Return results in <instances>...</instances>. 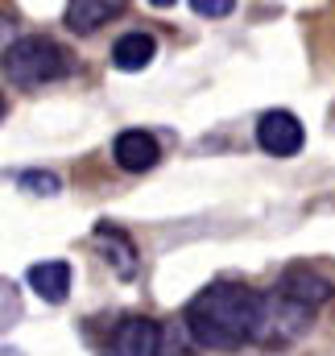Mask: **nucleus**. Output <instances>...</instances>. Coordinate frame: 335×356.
I'll use <instances>...</instances> for the list:
<instances>
[{
	"mask_svg": "<svg viewBox=\"0 0 335 356\" xmlns=\"http://www.w3.org/2000/svg\"><path fill=\"white\" fill-rule=\"evenodd\" d=\"M190 336L199 348H215V353H236L245 344H256L261 336V319H265V294L252 290L245 282H211L203 286L186 311H182Z\"/></svg>",
	"mask_w": 335,
	"mask_h": 356,
	"instance_id": "1",
	"label": "nucleus"
},
{
	"mask_svg": "<svg viewBox=\"0 0 335 356\" xmlns=\"http://www.w3.org/2000/svg\"><path fill=\"white\" fill-rule=\"evenodd\" d=\"M75 71V58L63 42L46 38V33H25L13 46H4V79L13 88H42V83H58Z\"/></svg>",
	"mask_w": 335,
	"mask_h": 356,
	"instance_id": "2",
	"label": "nucleus"
},
{
	"mask_svg": "<svg viewBox=\"0 0 335 356\" xmlns=\"http://www.w3.org/2000/svg\"><path fill=\"white\" fill-rule=\"evenodd\" d=\"M311 319H315V311L294 307L290 298H281V294L273 290V294H265V319H261V336H256V344H265V348H273V344H290V340H298V336L311 327Z\"/></svg>",
	"mask_w": 335,
	"mask_h": 356,
	"instance_id": "3",
	"label": "nucleus"
},
{
	"mask_svg": "<svg viewBox=\"0 0 335 356\" xmlns=\"http://www.w3.org/2000/svg\"><path fill=\"white\" fill-rule=\"evenodd\" d=\"M256 145L265 154H273V158H294L307 145V129H302V120L294 112L273 108V112H265L256 120Z\"/></svg>",
	"mask_w": 335,
	"mask_h": 356,
	"instance_id": "4",
	"label": "nucleus"
},
{
	"mask_svg": "<svg viewBox=\"0 0 335 356\" xmlns=\"http://www.w3.org/2000/svg\"><path fill=\"white\" fill-rule=\"evenodd\" d=\"M277 294L290 298L294 307L315 311V307H323V302L335 298V286L323 277V273H315L311 266H290L281 277H277Z\"/></svg>",
	"mask_w": 335,
	"mask_h": 356,
	"instance_id": "5",
	"label": "nucleus"
},
{
	"mask_svg": "<svg viewBox=\"0 0 335 356\" xmlns=\"http://www.w3.org/2000/svg\"><path fill=\"white\" fill-rule=\"evenodd\" d=\"M158 340H162V323H154L145 315H129L112 332L108 356H158Z\"/></svg>",
	"mask_w": 335,
	"mask_h": 356,
	"instance_id": "6",
	"label": "nucleus"
},
{
	"mask_svg": "<svg viewBox=\"0 0 335 356\" xmlns=\"http://www.w3.org/2000/svg\"><path fill=\"white\" fill-rule=\"evenodd\" d=\"M112 158H116L120 170L145 175V170L158 166L162 149H158V137H154V133H145V129H124V133L116 137V145H112Z\"/></svg>",
	"mask_w": 335,
	"mask_h": 356,
	"instance_id": "7",
	"label": "nucleus"
},
{
	"mask_svg": "<svg viewBox=\"0 0 335 356\" xmlns=\"http://www.w3.org/2000/svg\"><path fill=\"white\" fill-rule=\"evenodd\" d=\"M95 245L104 249V261L112 266V273L120 277V282H133L137 277V245H133V236L124 232V228H116V224H95Z\"/></svg>",
	"mask_w": 335,
	"mask_h": 356,
	"instance_id": "8",
	"label": "nucleus"
},
{
	"mask_svg": "<svg viewBox=\"0 0 335 356\" xmlns=\"http://www.w3.org/2000/svg\"><path fill=\"white\" fill-rule=\"evenodd\" d=\"M25 282H29V290H33L42 302L58 307V302H67V294H71V266H67V261H38V266H29Z\"/></svg>",
	"mask_w": 335,
	"mask_h": 356,
	"instance_id": "9",
	"label": "nucleus"
},
{
	"mask_svg": "<svg viewBox=\"0 0 335 356\" xmlns=\"http://www.w3.org/2000/svg\"><path fill=\"white\" fill-rule=\"evenodd\" d=\"M120 13H124V4H120V0H75V4H67L63 25H67L71 33H95L99 25L116 21Z\"/></svg>",
	"mask_w": 335,
	"mask_h": 356,
	"instance_id": "10",
	"label": "nucleus"
},
{
	"mask_svg": "<svg viewBox=\"0 0 335 356\" xmlns=\"http://www.w3.org/2000/svg\"><path fill=\"white\" fill-rule=\"evenodd\" d=\"M154 54H158V42H154V33H145V29H133V33L116 38V46H112V67L133 75V71H145V67L154 63Z\"/></svg>",
	"mask_w": 335,
	"mask_h": 356,
	"instance_id": "11",
	"label": "nucleus"
},
{
	"mask_svg": "<svg viewBox=\"0 0 335 356\" xmlns=\"http://www.w3.org/2000/svg\"><path fill=\"white\" fill-rule=\"evenodd\" d=\"M199 348L195 344V336H190V327H186V319L178 315V319H166L162 323V340H158V356H190Z\"/></svg>",
	"mask_w": 335,
	"mask_h": 356,
	"instance_id": "12",
	"label": "nucleus"
},
{
	"mask_svg": "<svg viewBox=\"0 0 335 356\" xmlns=\"http://www.w3.org/2000/svg\"><path fill=\"white\" fill-rule=\"evenodd\" d=\"M17 186H25V191H33V195H58V175H50V170H21L17 175Z\"/></svg>",
	"mask_w": 335,
	"mask_h": 356,
	"instance_id": "13",
	"label": "nucleus"
},
{
	"mask_svg": "<svg viewBox=\"0 0 335 356\" xmlns=\"http://www.w3.org/2000/svg\"><path fill=\"white\" fill-rule=\"evenodd\" d=\"M190 8H195L199 17H228L236 4H232V0H190Z\"/></svg>",
	"mask_w": 335,
	"mask_h": 356,
	"instance_id": "14",
	"label": "nucleus"
}]
</instances>
